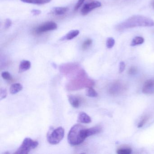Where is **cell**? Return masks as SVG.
I'll return each instance as SVG.
<instances>
[{
	"label": "cell",
	"instance_id": "cell-8",
	"mask_svg": "<svg viewBox=\"0 0 154 154\" xmlns=\"http://www.w3.org/2000/svg\"><path fill=\"white\" fill-rule=\"evenodd\" d=\"M123 90V87L122 84L119 82H117L112 85L109 89V92L111 94L116 95L120 93Z\"/></svg>",
	"mask_w": 154,
	"mask_h": 154
},
{
	"label": "cell",
	"instance_id": "cell-9",
	"mask_svg": "<svg viewBox=\"0 0 154 154\" xmlns=\"http://www.w3.org/2000/svg\"><path fill=\"white\" fill-rule=\"evenodd\" d=\"M77 121L80 123L88 124L91 122V118L86 113L81 112L78 115Z\"/></svg>",
	"mask_w": 154,
	"mask_h": 154
},
{
	"label": "cell",
	"instance_id": "cell-26",
	"mask_svg": "<svg viewBox=\"0 0 154 154\" xmlns=\"http://www.w3.org/2000/svg\"><path fill=\"white\" fill-rule=\"evenodd\" d=\"M85 0H78V2L76 3L75 6L74 10L75 11H77L80 8V7L82 6V4L84 3V1Z\"/></svg>",
	"mask_w": 154,
	"mask_h": 154
},
{
	"label": "cell",
	"instance_id": "cell-13",
	"mask_svg": "<svg viewBox=\"0 0 154 154\" xmlns=\"http://www.w3.org/2000/svg\"><path fill=\"white\" fill-rule=\"evenodd\" d=\"M80 34V31L78 30H71L65 36L61 38V40H70L73 39L76 36H78Z\"/></svg>",
	"mask_w": 154,
	"mask_h": 154
},
{
	"label": "cell",
	"instance_id": "cell-20",
	"mask_svg": "<svg viewBox=\"0 0 154 154\" xmlns=\"http://www.w3.org/2000/svg\"><path fill=\"white\" fill-rule=\"evenodd\" d=\"M115 40L113 38H108L106 42V46L107 48L110 49L112 48L115 44Z\"/></svg>",
	"mask_w": 154,
	"mask_h": 154
},
{
	"label": "cell",
	"instance_id": "cell-17",
	"mask_svg": "<svg viewBox=\"0 0 154 154\" xmlns=\"http://www.w3.org/2000/svg\"><path fill=\"white\" fill-rule=\"evenodd\" d=\"M144 42V39L143 38L140 36H137L133 39L131 45L132 46H137L143 44Z\"/></svg>",
	"mask_w": 154,
	"mask_h": 154
},
{
	"label": "cell",
	"instance_id": "cell-21",
	"mask_svg": "<svg viewBox=\"0 0 154 154\" xmlns=\"http://www.w3.org/2000/svg\"><path fill=\"white\" fill-rule=\"evenodd\" d=\"M92 43V40L91 39H87L86 41H84L83 44H82V48L84 50L87 49L91 45Z\"/></svg>",
	"mask_w": 154,
	"mask_h": 154
},
{
	"label": "cell",
	"instance_id": "cell-18",
	"mask_svg": "<svg viewBox=\"0 0 154 154\" xmlns=\"http://www.w3.org/2000/svg\"><path fill=\"white\" fill-rule=\"evenodd\" d=\"M86 95L90 97H96L98 96L97 92L92 87H89L86 92Z\"/></svg>",
	"mask_w": 154,
	"mask_h": 154
},
{
	"label": "cell",
	"instance_id": "cell-4",
	"mask_svg": "<svg viewBox=\"0 0 154 154\" xmlns=\"http://www.w3.org/2000/svg\"><path fill=\"white\" fill-rule=\"evenodd\" d=\"M38 145V143L36 140H33L30 138H26L23 141L18 149L15 154H27L30 150L36 148Z\"/></svg>",
	"mask_w": 154,
	"mask_h": 154
},
{
	"label": "cell",
	"instance_id": "cell-1",
	"mask_svg": "<svg viewBox=\"0 0 154 154\" xmlns=\"http://www.w3.org/2000/svg\"><path fill=\"white\" fill-rule=\"evenodd\" d=\"M154 26V21L150 18L141 16L131 17L123 22L118 24L115 29L118 31L137 27H152Z\"/></svg>",
	"mask_w": 154,
	"mask_h": 154
},
{
	"label": "cell",
	"instance_id": "cell-19",
	"mask_svg": "<svg viewBox=\"0 0 154 154\" xmlns=\"http://www.w3.org/2000/svg\"><path fill=\"white\" fill-rule=\"evenodd\" d=\"M132 152V150L130 148H123L118 150L117 153L118 154H130Z\"/></svg>",
	"mask_w": 154,
	"mask_h": 154
},
{
	"label": "cell",
	"instance_id": "cell-11",
	"mask_svg": "<svg viewBox=\"0 0 154 154\" xmlns=\"http://www.w3.org/2000/svg\"><path fill=\"white\" fill-rule=\"evenodd\" d=\"M68 10V8L65 7H54L51 13L56 16H61L65 14Z\"/></svg>",
	"mask_w": 154,
	"mask_h": 154
},
{
	"label": "cell",
	"instance_id": "cell-25",
	"mask_svg": "<svg viewBox=\"0 0 154 154\" xmlns=\"http://www.w3.org/2000/svg\"><path fill=\"white\" fill-rule=\"evenodd\" d=\"M137 71H138V70L137 68L133 66L129 69L128 71V73L130 75H135V74H137Z\"/></svg>",
	"mask_w": 154,
	"mask_h": 154
},
{
	"label": "cell",
	"instance_id": "cell-10",
	"mask_svg": "<svg viewBox=\"0 0 154 154\" xmlns=\"http://www.w3.org/2000/svg\"><path fill=\"white\" fill-rule=\"evenodd\" d=\"M68 101L71 106L75 108H78L81 104V100L79 98L73 95L68 96Z\"/></svg>",
	"mask_w": 154,
	"mask_h": 154
},
{
	"label": "cell",
	"instance_id": "cell-27",
	"mask_svg": "<svg viewBox=\"0 0 154 154\" xmlns=\"http://www.w3.org/2000/svg\"><path fill=\"white\" fill-rule=\"evenodd\" d=\"M125 68V64L123 61H121L119 64V73L123 72Z\"/></svg>",
	"mask_w": 154,
	"mask_h": 154
},
{
	"label": "cell",
	"instance_id": "cell-14",
	"mask_svg": "<svg viewBox=\"0 0 154 154\" xmlns=\"http://www.w3.org/2000/svg\"><path fill=\"white\" fill-rule=\"evenodd\" d=\"M101 131L102 128L100 126H96L90 128L86 129L87 137L99 133Z\"/></svg>",
	"mask_w": 154,
	"mask_h": 154
},
{
	"label": "cell",
	"instance_id": "cell-7",
	"mask_svg": "<svg viewBox=\"0 0 154 154\" xmlns=\"http://www.w3.org/2000/svg\"><path fill=\"white\" fill-rule=\"evenodd\" d=\"M143 92L147 95L154 94V80L150 79L145 81L143 86Z\"/></svg>",
	"mask_w": 154,
	"mask_h": 154
},
{
	"label": "cell",
	"instance_id": "cell-16",
	"mask_svg": "<svg viewBox=\"0 0 154 154\" xmlns=\"http://www.w3.org/2000/svg\"><path fill=\"white\" fill-rule=\"evenodd\" d=\"M21 1L24 3L41 5V4L49 3L52 0H21Z\"/></svg>",
	"mask_w": 154,
	"mask_h": 154
},
{
	"label": "cell",
	"instance_id": "cell-23",
	"mask_svg": "<svg viewBox=\"0 0 154 154\" xmlns=\"http://www.w3.org/2000/svg\"><path fill=\"white\" fill-rule=\"evenodd\" d=\"M148 119L149 117L148 116H146L143 117V118L141 119V121H140V122L139 123V124H138V128H140L141 127H143L145 124V123L147 122Z\"/></svg>",
	"mask_w": 154,
	"mask_h": 154
},
{
	"label": "cell",
	"instance_id": "cell-15",
	"mask_svg": "<svg viewBox=\"0 0 154 154\" xmlns=\"http://www.w3.org/2000/svg\"><path fill=\"white\" fill-rule=\"evenodd\" d=\"M23 89V86L20 83H15L11 86L10 88V93L11 94H17L22 91Z\"/></svg>",
	"mask_w": 154,
	"mask_h": 154
},
{
	"label": "cell",
	"instance_id": "cell-2",
	"mask_svg": "<svg viewBox=\"0 0 154 154\" xmlns=\"http://www.w3.org/2000/svg\"><path fill=\"white\" fill-rule=\"evenodd\" d=\"M87 137L86 128L81 124L74 125L68 134L67 139L69 143L72 145H77L83 143Z\"/></svg>",
	"mask_w": 154,
	"mask_h": 154
},
{
	"label": "cell",
	"instance_id": "cell-12",
	"mask_svg": "<svg viewBox=\"0 0 154 154\" xmlns=\"http://www.w3.org/2000/svg\"><path fill=\"white\" fill-rule=\"evenodd\" d=\"M31 63L27 60H23L20 63L19 66V72L20 73L24 72L30 69Z\"/></svg>",
	"mask_w": 154,
	"mask_h": 154
},
{
	"label": "cell",
	"instance_id": "cell-28",
	"mask_svg": "<svg viewBox=\"0 0 154 154\" xmlns=\"http://www.w3.org/2000/svg\"><path fill=\"white\" fill-rule=\"evenodd\" d=\"M12 21L10 19H7L6 20L5 23V28L6 29H8L11 26Z\"/></svg>",
	"mask_w": 154,
	"mask_h": 154
},
{
	"label": "cell",
	"instance_id": "cell-6",
	"mask_svg": "<svg viewBox=\"0 0 154 154\" xmlns=\"http://www.w3.org/2000/svg\"><path fill=\"white\" fill-rule=\"evenodd\" d=\"M101 3L99 1H94L84 5L81 10V14L83 16L87 15L92 10L101 7Z\"/></svg>",
	"mask_w": 154,
	"mask_h": 154
},
{
	"label": "cell",
	"instance_id": "cell-22",
	"mask_svg": "<svg viewBox=\"0 0 154 154\" xmlns=\"http://www.w3.org/2000/svg\"><path fill=\"white\" fill-rule=\"evenodd\" d=\"M1 76L3 79L6 80H11L12 79V76L11 74L8 71H4L1 73Z\"/></svg>",
	"mask_w": 154,
	"mask_h": 154
},
{
	"label": "cell",
	"instance_id": "cell-29",
	"mask_svg": "<svg viewBox=\"0 0 154 154\" xmlns=\"http://www.w3.org/2000/svg\"><path fill=\"white\" fill-rule=\"evenodd\" d=\"M32 13L34 16H37V15H39L41 13V11L40 10H33L31 11Z\"/></svg>",
	"mask_w": 154,
	"mask_h": 154
},
{
	"label": "cell",
	"instance_id": "cell-24",
	"mask_svg": "<svg viewBox=\"0 0 154 154\" xmlns=\"http://www.w3.org/2000/svg\"><path fill=\"white\" fill-rule=\"evenodd\" d=\"M7 92L6 89L4 88H1L0 91V100H2L6 97Z\"/></svg>",
	"mask_w": 154,
	"mask_h": 154
},
{
	"label": "cell",
	"instance_id": "cell-3",
	"mask_svg": "<svg viewBox=\"0 0 154 154\" xmlns=\"http://www.w3.org/2000/svg\"><path fill=\"white\" fill-rule=\"evenodd\" d=\"M64 136V130L62 127H58L55 129H51L47 134V140L51 144H58L63 140Z\"/></svg>",
	"mask_w": 154,
	"mask_h": 154
},
{
	"label": "cell",
	"instance_id": "cell-5",
	"mask_svg": "<svg viewBox=\"0 0 154 154\" xmlns=\"http://www.w3.org/2000/svg\"><path fill=\"white\" fill-rule=\"evenodd\" d=\"M58 28V25L54 22H47L41 24L35 29L36 34H40L43 33L55 30Z\"/></svg>",
	"mask_w": 154,
	"mask_h": 154
},
{
	"label": "cell",
	"instance_id": "cell-30",
	"mask_svg": "<svg viewBox=\"0 0 154 154\" xmlns=\"http://www.w3.org/2000/svg\"><path fill=\"white\" fill-rule=\"evenodd\" d=\"M153 7H154V3H153Z\"/></svg>",
	"mask_w": 154,
	"mask_h": 154
}]
</instances>
